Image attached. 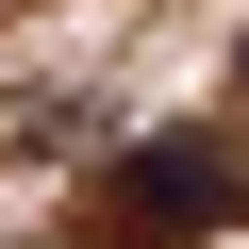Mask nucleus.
Here are the masks:
<instances>
[{
  "label": "nucleus",
  "instance_id": "f257e3e1",
  "mask_svg": "<svg viewBox=\"0 0 249 249\" xmlns=\"http://www.w3.org/2000/svg\"><path fill=\"white\" fill-rule=\"evenodd\" d=\"M232 216H249V166H232L216 133H150L50 249H199V232H232Z\"/></svg>",
  "mask_w": 249,
  "mask_h": 249
}]
</instances>
